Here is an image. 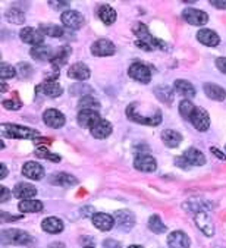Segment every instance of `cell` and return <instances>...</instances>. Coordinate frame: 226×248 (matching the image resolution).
Wrapping results in <instances>:
<instances>
[{"instance_id":"1f68e13d","label":"cell","mask_w":226,"mask_h":248,"mask_svg":"<svg viewBox=\"0 0 226 248\" xmlns=\"http://www.w3.org/2000/svg\"><path fill=\"white\" fill-rule=\"evenodd\" d=\"M162 140H163V142H165L167 147L173 148V147H178L181 142H182V135H181L178 131L166 129V131L162 132Z\"/></svg>"},{"instance_id":"484cf974","label":"cell","mask_w":226,"mask_h":248,"mask_svg":"<svg viewBox=\"0 0 226 248\" xmlns=\"http://www.w3.org/2000/svg\"><path fill=\"white\" fill-rule=\"evenodd\" d=\"M49 182L53 184V185H59V186H72V185H76V178L69 175V173H65V172H58V173H53L50 178H49Z\"/></svg>"},{"instance_id":"ab89813d","label":"cell","mask_w":226,"mask_h":248,"mask_svg":"<svg viewBox=\"0 0 226 248\" xmlns=\"http://www.w3.org/2000/svg\"><path fill=\"white\" fill-rule=\"evenodd\" d=\"M69 93L72 95H82V97H85V95H91L93 94V88L90 87V85H87V84H74L69 88Z\"/></svg>"},{"instance_id":"11a10c76","label":"cell","mask_w":226,"mask_h":248,"mask_svg":"<svg viewBox=\"0 0 226 248\" xmlns=\"http://www.w3.org/2000/svg\"><path fill=\"white\" fill-rule=\"evenodd\" d=\"M0 168H2V175H0V179H5V178H6V175H8V168H6V165H5V163L0 165Z\"/></svg>"},{"instance_id":"7402d4cb","label":"cell","mask_w":226,"mask_h":248,"mask_svg":"<svg viewBox=\"0 0 226 248\" xmlns=\"http://www.w3.org/2000/svg\"><path fill=\"white\" fill-rule=\"evenodd\" d=\"M22 175L32 181H40L44 176V168L35 162H27L22 166Z\"/></svg>"},{"instance_id":"db71d44e","label":"cell","mask_w":226,"mask_h":248,"mask_svg":"<svg viewBox=\"0 0 226 248\" xmlns=\"http://www.w3.org/2000/svg\"><path fill=\"white\" fill-rule=\"evenodd\" d=\"M21 217H22V215L21 216H8L6 212H2V222H6V220H18Z\"/></svg>"},{"instance_id":"6f0895ef","label":"cell","mask_w":226,"mask_h":248,"mask_svg":"<svg viewBox=\"0 0 226 248\" xmlns=\"http://www.w3.org/2000/svg\"><path fill=\"white\" fill-rule=\"evenodd\" d=\"M128 248H143L141 245H129Z\"/></svg>"},{"instance_id":"8d00e7d4","label":"cell","mask_w":226,"mask_h":248,"mask_svg":"<svg viewBox=\"0 0 226 248\" xmlns=\"http://www.w3.org/2000/svg\"><path fill=\"white\" fill-rule=\"evenodd\" d=\"M149 229L151 232H154V233H163V232H166V226H165V223H163V220L160 219L159 215L150 216V219H149Z\"/></svg>"},{"instance_id":"4dcf8cb0","label":"cell","mask_w":226,"mask_h":248,"mask_svg":"<svg viewBox=\"0 0 226 248\" xmlns=\"http://www.w3.org/2000/svg\"><path fill=\"white\" fill-rule=\"evenodd\" d=\"M173 88L176 90V93H179L181 95L185 97H194L196 95V88L193 87V84L187 79H176L173 82Z\"/></svg>"},{"instance_id":"ba28073f","label":"cell","mask_w":226,"mask_h":248,"mask_svg":"<svg viewBox=\"0 0 226 248\" xmlns=\"http://www.w3.org/2000/svg\"><path fill=\"white\" fill-rule=\"evenodd\" d=\"M188 121H190V122L193 124V126H194L197 131H200V132L207 131L209 126H210V116H209V113H207L204 109H201V108H196L194 112H193V115L190 116Z\"/></svg>"},{"instance_id":"7a4b0ae2","label":"cell","mask_w":226,"mask_h":248,"mask_svg":"<svg viewBox=\"0 0 226 248\" xmlns=\"http://www.w3.org/2000/svg\"><path fill=\"white\" fill-rule=\"evenodd\" d=\"M132 32L137 35V40L140 41H144L146 44H149L153 50L154 48H160V50H167V44L156 37L151 35V32L149 31L147 25L143 24V22H137V24H134L132 27Z\"/></svg>"},{"instance_id":"836d02e7","label":"cell","mask_w":226,"mask_h":248,"mask_svg":"<svg viewBox=\"0 0 226 248\" xmlns=\"http://www.w3.org/2000/svg\"><path fill=\"white\" fill-rule=\"evenodd\" d=\"M40 31L43 32V35L47 37H53V38H62L65 34V30L59 25H53V24H43L40 25Z\"/></svg>"},{"instance_id":"7c38bea8","label":"cell","mask_w":226,"mask_h":248,"mask_svg":"<svg viewBox=\"0 0 226 248\" xmlns=\"http://www.w3.org/2000/svg\"><path fill=\"white\" fill-rule=\"evenodd\" d=\"M182 14H184V19H185L190 25H194V27L206 25L207 21H209V15H207L204 11H200V9L188 8V9H185Z\"/></svg>"},{"instance_id":"4fadbf2b","label":"cell","mask_w":226,"mask_h":248,"mask_svg":"<svg viewBox=\"0 0 226 248\" xmlns=\"http://www.w3.org/2000/svg\"><path fill=\"white\" fill-rule=\"evenodd\" d=\"M43 121L47 126L53 128V129H59L65 125L66 119H65V115L56 109H47L46 112L43 113Z\"/></svg>"},{"instance_id":"8992f818","label":"cell","mask_w":226,"mask_h":248,"mask_svg":"<svg viewBox=\"0 0 226 248\" xmlns=\"http://www.w3.org/2000/svg\"><path fill=\"white\" fill-rule=\"evenodd\" d=\"M115 52H116V46L107 38H100L96 43H93V46H91V53L99 58L112 56V55H115Z\"/></svg>"},{"instance_id":"6da1fadb","label":"cell","mask_w":226,"mask_h":248,"mask_svg":"<svg viewBox=\"0 0 226 248\" xmlns=\"http://www.w3.org/2000/svg\"><path fill=\"white\" fill-rule=\"evenodd\" d=\"M2 129V135L8 138H16V140H37L38 132L35 129L22 126V125H15V124H2L0 126Z\"/></svg>"},{"instance_id":"d4e9b609","label":"cell","mask_w":226,"mask_h":248,"mask_svg":"<svg viewBox=\"0 0 226 248\" xmlns=\"http://www.w3.org/2000/svg\"><path fill=\"white\" fill-rule=\"evenodd\" d=\"M197 38L200 43H203L204 46H209V47H214L220 43V37L217 35V32H214L213 30H207V28H203L197 32Z\"/></svg>"},{"instance_id":"e575fe53","label":"cell","mask_w":226,"mask_h":248,"mask_svg":"<svg viewBox=\"0 0 226 248\" xmlns=\"http://www.w3.org/2000/svg\"><path fill=\"white\" fill-rule=\"evenodd\" d=\"M78 109L79 110H99L100 109V103L96 100L93 95H85V97H81V100L78 102Z\"/></svg>"},{"instance_id":"30bf717a","label":"cell","mask_w":226,"mask_h":248,"mask_svg":"<svg viewBox=\"0 0 226 248\" xmlns=\"http://www.w3.org/2000/svg\"><path fill=\"white\" fill-rule=\"evenodd\" d=\"M62 24L68 28V30H79L84 25V16L78 12V11H65L60 16Z\"/></svg>"},{"instance_id":"cb8c5ba5","label":"cell","mask_w":226,"mask_h":248,"mask_svg":"<svg viewBox=\"0 0 226 248\" xmlns=\"http://www.w3.org/2000/svg\"><path fill=\"white\" fill-rule=\"evenodd\" d=\"M31 58L38 61V62H44V61H52L55 52H53V48L49 47V46H35L31 48V52H30Z\"/></svg>"},{"instance_id":"9c48e42d","label":"cell","mask_w":226,"mask_h":248,"mask_svg":"<svg viewBox=\"0 0 226 248\" xmlns=\"http://www.w3.org/2000/svg\"><path fill=\"white\" fill-rule=\"evenodd\" d=\"M134 168L140 172L149 173V172H154L157 169V162L153 156L146 155V153H140L134 159Z\"/></svg>"},{"instance_id":"ee69618b","label":"cell","mask_w":226,"mask_h":248,"mask_svg":"<svg viewBox=\"0 0 226 248\" xmlns=\"http://www.w3.org/2000/svg\"><path fill=\"white\" fill-rule=\"evenodd\" d=\"M35 156L40 157V159H49V160H52V162H60V156L47 152L46 148H38V150L35 152Z\"/></svg>"},{"instance_id":"f5cc1de1","label":"cell","mask_w":226,"mask_h":248,"mask_svg":"<svg viewBox=\"0 0 226 248\" xmlns=\"http://www.w3.org/2000/svg\"><path fill=\"white\" fill-rule=\"evenodd\" d=\"M210 152H211V153H213V155H214V156H216L217 159H220V160H223V162L226 160V156H225V155H223V153H222L220 150H217L216 147H211V148H210Z\"/></svg>"},{"instance_id":"9f6ffc18","label":"cell","mask_w":226,"mask_h":248,"mask_svg":"<svg viewBox=\"0 0 226 248\" xmlns=\"http://www.w3.org/2000/svg\"><path fill=\"white\" fill-rule=\"evenodd\" d=\"M49 248H65V244L63 242H52L49 245Z\"/></svg>"},{"instance_id":"b9f144b4","label":"cell","mask_w":226,"mask_h":248,"mask_svg":"<svg viewBox=\"0 0 226 248\" xmlns=\"http://www.w3.org/2000/svg\"><path fill=\"white\" fill-rule=\"evenodd\" d=\"M15 75H16V69L11 63H6V62L0 63V78H2V79H11Z\"/></svg>"},{"instance_id":"8fae6325","label":"cell","mask_w":226,"mask_h":248,"mask_svg":"<svg viewBox=\"0 0 226 248\" xmlns=\"http://www.w3.org/2000/svg\"><path fill=\"white\" fill-rule=\"evenodd\" d=\"M113 217H115V225L122 232L131 231L134 228V225H135V216L129 210H119V212L115 213Z\"/></svg>"},{"instance_id":"91938a15","label":"cell","mask_w":226,"mask_h":248,"mask_svg":"<svg viewBox=\"0 0 226 248\" xmlns=\"http://www.w3.org/2000/svg\"><path fill=\"white\" fill-rule=\"evenodd\" d=\"M84 248H94V247H84Z\"/></svg>"},{"instance_id":"74e56055","label":"cell","mask_w":226,"mask_h":248,"mask_svg":"<svg viewBox=\"0 0 226 248\" xmlns=\"http://www.w3.org/2000/svg\"><path fill=\"white\" fill-rule=\"evenodd\" d=\"M184 209H188L194 213H200V212H206L209 209H211L213 206L209 202H188L182 206Z\"/></svg>"},{"instance_id":"bcb514c9","label":"cell","mask_w":226,"mask_h":248,"mask_svg":"<svg viewBox=\"0 0 226 248\" xmlns=\"http://www.w3.org/2000/svg\"><path fill=\"white\" fill-rule=\"evenodd\" d=\"M49 6L56 9V11H62V9L69 11V2H66V0H59V2H56V0H50Z\"/></svg>"},{"instance_id":"f907efd6","label":"cell","mask_w":226,"mask_h":248,"mask_svg":"<svg viewBox=\"0 0 226 248\" xmlns=\"http://www.w3.org/2000/svg\"><path fill=\"white\" fill-rule=\"evenodd\" d=\"M216 66L219 71H222L226 75V58H219L216 59Z\"/></svg>"},{"instance_id":"3957f363","label":"cell","mask_w":226,"mask_h":248,"mask_svg":"<svg viewBox=\"0 0 226 248\" xmlns=\"http://www.w3.org/2000/svg\"><path fill=\"white\" fill-rule=\"evenodd\" d=\"M2 241L12 245H27L32 241V238L22 229H5L2 231Z\"/></svg>"},{"instance_id":"44dd1931","label":"cell","mask_w":226,"mask_h":248,"mask_svg":"<svg viewBox=\"0 0 226 248\" xmlns=\"http://www.w3.org/2000/svg\"><path fill=\"white\" fill-rule=\"evenodd\" d=\"M68 77L72 79H76V81H85L91 77V71H90V68L85 63L78 62V63H74L68 69Z\"/></svg>"},{"instance_id":"9a60e30c","label":"cell","mask_w":226,"mask_h":248,"mask_svg":"<svg viewBox=\"0 0 226 248\" xmlns=\"http://www.w3.org/2000/svg\"><path fill=\"white\" fill-rule=\"evenodd\" d=\"M194 220H196V225L198 226V229L204 235H207V236H213L214 235V222H213V219L206 212L196 213Z\"/></svg>"},{"instance_id":"e0dca14e","label":"cell","mask_w":226,"mask_h":248,"mask_svg":"<svg viewBox=\"0 0 226 248\" xmlns=\"http://www.w3.org/2000/svg\"><path fill=\"white\" fill-rule=\"evenodd\" d=\"M76 119H78L79 126L91 129L93 125H94L97 121H100L102 118H100V115H99L96 110H88V109H85V110H79Z\"/></svg>"},{"instance_id":"52a82bcc","label":"cell","mask_w":226,"mask_h":248,"mask_svg":"<svg viewBox=\"0 0 226 248\" xmlns=\"http://www.w3.org/2000/svg\"><path fill=\"white\" fill-rule=\"evenodd\" d=\"M35 91L41 93L43 95H46V97L56 98V97L62 95L63 88H62V85L56 79H46L44 82H41L40 85H37Z\"/></svg>"},{"instance_id":"7bdbcfd3","label":"cell","mask_w":226,"mask_h":248,"mask_svg":"<svg viewBox=\"0 0 226 248\" xmlns=\"http://www.w3.org/2000/svg\"><path fill=\"white\" fill-rule=\"evenodd\" d=\"M16 75L22 79H27L32 75V68L28 63H19L16 66Z\"/></svg>"},{"instance_id":"c3c4849f","label":"cell","mask_w":226,"mask_h":248,"mask_svg":"<svg viewBox=\"0 0 226 248\" xmlns=\"http://www.w3.org/2000/svg\"><path fill=\"white\" fill-rule=\"evenodd\" d=\"M103 248H121V244L116 239L109 238V239L103 241Z\"/></svg>"},{"instance_id":"60d3db41","label":"cell","mask_w":226,"mask_h":248,"mask_svg":"<svg viewBox=\"0 0 226 248\" xmlns=\"http://www.w3.org/2000/svg\"><path fill=\"white\" fill-rule=\"evenodd\" d=\"M194 109H196V106L190 100H187V98L179 103V113H181V116H182L184 119H190V116L193 115Z\"/></svg>"},{"instance_id":"681fc988","label":"cell","mask_w":226,"mask_h":248,"mask_svg":"<svg viewBox=\"0 0 226 248\" xmlns=\"http://www.w3.org/2000/svg\"><path fill=\"white\" fill-rule=\"evenodd\" d=\"M0 191H2V195H0V202H2V203H6L8 200H9V198H11V189H8L6 186H2V188H0Z\"/></svg>"},{"instance_id":"f1b7e54d","label":"cell","mask_w":226,"mask_h":248,"mask_svg":"<svg viewBox=\"0 0 226 248\" xmlns=\"http://www.w3.org/2000/svg\"><path fill=\"white\" fill-rule=\"evenodd\" d=\"M184 157L188 160V163L191 166H203V165H206V157L198 150V148H194V147L188 148V150L184 153Z\"/></svg>"},{"instance_id":"f35d334b","label":"cell","mask_w":226,"mask_h":248,"mask_svg":"<svg viewBox=\"0 0 226 248\" xmlns=\"http://www.w3.org/2000/svg\"><path fill=\"white\" fill-rule=\"evenodd\" d=\"M154 93L159 100L163 103H170L173 100V93L169 87H157V88H154Z\"/></svg>"},{"instance_id":"f546056e","label":"cell","mask_w":226,"mask_h":248,"mask_svg":"<svg viewBox=\"0 0 226 248\" xmlns=\"http://www.w3.org/2000/svg\"><path fill=\"white\" fill-rule=\"evenodd\" d=\"M41 228H43V231H46L49 233H59L63 231V222H62V219L52 216V217H47L43 220Z\"/></svg>"},{"instance_id":"7dc6e473","label":"cell","mask_w":226,"mask_h":248,"mask_svg":"<svg viewBox=\"0 0 226 248\" xmlns=\"http://www.w3.org/2000/svg\"><path fill=\"white\" fill-rule=\"evenodd\" d=\"M175 165H176V166H179L181 169H190V168H191V165L188 163V160H187L184 156L176 157V159H175Z\"/></svg>"},{"instance_id":"d6986e66","label":"cell","mask_w":226,"mask_h":248,"mask_svg":"<svg viewBox=\"0 0 226 248\" xmlns=\"http://www.w3.org/2000/svg\"><path fill=\"white\" fill-rule=\"evenodd\" d=\"M37 194V188L28 182H19L14 186V195L19 200H31Z\"/></svg>"},{"instance_id":"277c9868","label":"cell","mask_w":226,"mask_h":248,"mask_svg":"<svg viewBox=\"0 0 226 248\" xmlns=\"http://www.w3.org/2000/svg\"><path fill=\"white\" fill-rule=\"evenodd\" d=\"M126 118L128 119H131L132 122H137V124H141V125H149V126H156V125H159L160 122H162V113H160V110L154 115V116H143V115H140V113H137L134 110V108H132V105H129L128 108H126Z\"/></svg>"},{"instance_id":"4316f807","label":"cell","mask_w":226,"mask_h":248,"mask_svg":"<svg viewBox=\"0 0 226 248\" xmlns=\"http://www.w3.org/2000/svg\"><path fill=\"white\" fill-rule=\"evenodd\" d=\"M203 90H204L206 95L209 98H211V100H214V102H223L225 98H226V91L222 87L216 85V84L207 82V84H204Z\"/></svg>"},{"instance_id":"5b68a950","label":"cell","mask_w":226,"mask_h":248,"mask_svg":"<svg viewBox=\"0 0 226 248\" xmlns=\"http://www.w3.org/2000/svg\"><path fill=\"white\" fill-rule=\"evenodd\" d=\"M128 74H129V77H131L132 79L138 81V82H141V84H149V82L151 81V77H153L150 68L146 66L144 63H140V62L132 63V65L129 66V69H128Z\"/></svg>"},{"instance_id":"816d5d0a","label":"cell","mask_w":226,"mask_h":248,"mask_svg":"<svg viewBox=\"0 0 226 248\" xmlns=\"http://www.w3.org/2000/svg\"><path fill=\"white\" fill-rule=\"evenodd\" d=\"M210 3L217 9H226V0H210Z\"/></svg>"},{"instance_id":"5bb4252c","label":"cell","mask_w":226,"mask_h":248,"mask_svg":"<svg viewBox=\"0 0 226 248\" xmlns=\"http://www.w3.org/2000/svg\"><path fill=\"white\" fill-rule=\"evenodd\" d=\"M21 35V40L27 44H31L32 47L35 46H41L43 44V40H44V35L40 30H35V28H31V27H24L19 32Z\"/></svg>"},{"instance_id":"2e32d148","label":"cell","mask_w":226,"mask_h":248,"mask_svg":"<svg viewBox=\"0 0 226 248\" xmlns=\"http://www.w3.org/2000/svg\"><path fill=\"white\" fill-rule=\"evenodd\" d=\"M167 245L170 248H190L191 241L188 235L182 231H175L167 236Z\"/></svg>"},{"instance_id":"d6a6232c","label":"cell","mask_w":226,"mask_h":248,"mask_svg":"<svg viewBox=\"0 0 226 248\" xmlns=\"http://www.w3.org/2000/svg\"><path fill=\"white\" fill-rule=\"evenodd\" d=\"M21 213H37L43 210V203L38 200H22L18 204Z\"/></svg>"},{"instance_id":"d590c367","label":"cell","mask_w":226,"mask_h":248,"mask_svg":"<svg viewBox=\"0 0 226 248\" xmlns=\"http://www.w3.org/2000/svg\"><path fill=\"white\" fill-rule=\"evenodd\" d=\"M6 19L11 22V24H15V25H22L25 22V15L22 11L16 9V8H11L8 12H6Z\"/></svg>"},{"instance_id":"ffe728a7","label":"cell","mask_w":226,"mask_h":248,"mask_svg":"<svg viewBox=\"0 0 226 248\" xmlns=\"http://www.w3.org/2000/svg\"><path fill=\"white\" fill-rule=\"evenodd\" d=\"M112 131H113L112 124H110L109 121H105V119L97 121V122L93 125V128L90 129L91 135H93L94 138H97V140H105V138H107V137L112 134Z\"/></svg>"},{"instance_id":"83f0119b","label":"cell","mask_w":226,"mask_h":248,"mask_svg":"<svg viewBox=\"0 0 226 248\" xmlns=\"http://www.w3.org/2000/svg\"><path fill=\"white\" fill-rule=\"evenodd\" d=\"M97 15L100 18V21L105 24V25H113L118 15H116V11L109 6V5H100L99 9H97Z\"/></svg>"},{"instance_id":"603a6c76","label":"cell","mask_w":226,"mask_h":248,"mask_svg":"<svg viewBox=\"0 0 226 248\" xmlns=\"http://www.w3.org/2000/svg\"><path fill=\"white\" fill-rule=\"evenodd\" d=\"M91 219H93L94 226L103 232H107L115 226V217L110 215H106V213H94L91 216Z\"/></svg>"},{"instance_id":"ac0fdd59","label":"cell","mask_w":226,"mask_h":248,"mask_svg":"<svg viewBox=\"0 0 226 248\" xmlns=\"http://www.w3.org/2000/svg\"><path fill=\"white\" fill-rule=\"evenodd\" d=\"M71 53H72V48H71L69 46L58 47V50H55V55H53V58H52L50 63L53 65V68H55L56 71H59V68H60V66L66 65V62H68V59H69Z\"/></svg>"},{"instance_id":"f6af8a7d","label":"cell","mask_w":226,"mask_h":248,"mask_svg":"<svg viewBox=\"0 0 226 248\" xmlns=\"http://www.w3.org/2000/svg\"><path fill=\"white\" fill-rule=\"evenodd\" d=\"M2 105H3V108H6V109H9V110H18V109H21V100H19V97L15 94V98L14 100H3L2 102Z\"/></svg>"},{"instance_id":"680465c9","label":"cell","mask_w":226,"mask_h":248,"mask_svg":"<svg viewBox=\"0 0 226 248\" xmlns=\"http://www.w3.org/2000/svg\"><path fill=\"white\" fill-rule=\"evenodd\" d=\"M6 90V84L5 82H2V91H5Z\"/></svg>"}]
</instances>
